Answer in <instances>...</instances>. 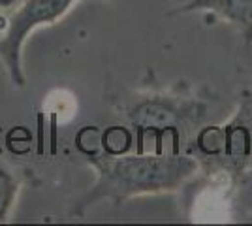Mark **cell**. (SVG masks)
<instances>
[{
  "label": "cell",
  "mask_w": 252,
  "mask_h": 226,
  "mask_svg": "<svg viewBox=\"0 0 252 226\" xmlns=\"http://www.w3.org/2000/svg\"><path fill=\"white\" fill-rule=\"evenodd\" d=\"M15 2H17V0H0V8H10Z\"/></svg>",
  "instance_id": "obj_7"
},
{
  "label": "cell",
  "mask_w": 252,
  "mask_h": 226,
  "mask_svg": "<svg viewBox=\"0 0 252 226\" xmlns=\"http://www.w3.org/2000/svg\"><path fill=\"white\" fill-rule=\"evenodd\" d=\"M96 170V183L77 200L74 215H83L89 207L111 200L123 204L145 194L173 193L198 170V162L189 155L168 153H136V155H89Z\"/></svg>",
  "instance_id": "obj_1"
},
{
  "label": "cell",
  "mask_w": 252,
  "mask_h": 226,
  "mask_svg": "<svg viewBox=\"0 0 252 226\" xmlns=\"http://www.w3.org/2000/svg\"><path fill=\"white\" fill-rule=\"evenodd\" d=\"M17 194H19V181L15 173L6 164L0 162V225L10 219L17 202Z\"/></svg>",
  "instance_id": "obj_5"
},
{
  "label": "cell",
  "mask_w": 252,
  "mask_h": 226,
  "mask_svg": "<svg viewBox=\"0 0 252 226\" xmlns=\"http://www.w3.org/2000/svg\"><path fill=\"white\" fill-rule=\"evenodd\" d=\"M194 111H200L198 102L175 100L169 97H149L130 109L128 117L132 127L139 132L141 140L149 132L157 136L175 132L179 123L194 117Z\"/></svg>",
  "instance_id": "obj_3"
},
{
  "label": "cell",
  "mask_w": 252,
  "mask_h": 226,
  "mask_svg": "<svg viewBox=\"0 0 252 226\" xmlns=\"http://www.w3.org/2000/svg\"><path fill=\"white\" fill-rule=\"evenodd\" d=\"M102 151L105 155L111 157H119V155H126L132 143H134V136L132 132L125 127H109L102 134Z\"/></svg>",
  "instance_id": "obj_6"
},
{
  "label": "cell",
  "mask_w": 252,
  "mask_h": 226,
  "mask_svg": "<svg viewBox=\"0 0 252 226\" xmlns=\"http://www.w3.org/2000/svg\"><path fill=\"white\" fill-rule=\"evenodd\" d=\"M2 147H4V136H2V130H0V153H2Z\"/></svg>",
  "instance_id": "obj_8"
},
{
  "label": "cell",
  "mask_w": 252,
  "mask_h": 226,
  "mask_svg": "<svg viewBox=\"0 0 252 226\" xmlns=\"http://www.w3.org/2000/svg\"><path fill=\"white\" fill-rule=\"evenodd\" d=\"M209 11L217 17L237 25L247 42L252 40V0H181V6L169 13Z\"/></svg>",
  "instance_id": "obj_4"
},
{
  "label": "cell",
  "mask_w": 252,
  "mask_h": 226,
  "mask_svg": "<svg viewBox=\"0 0 252 226\" xmlns=\"http://www.w3.org/2000/svg\"><path fill=\"white\" fill-rule=\"evenodd\" d=\"M75 2L79 0H23L11 11L6 32L0 36V61L15 87L23 89L27 83L23 72V47L27 38L40 27L61 21Z\"/></svg>",
  "instance_id": "obj_2"
},
{
  "label": "cell",
  "mask_w": 252,
  "mask_h": 226,
  "mask_svg": "<svg viewBox=\"0 0 252 226\" xmlns=\"http://www.w3.org/2000/svg\"><path fill=\"white\" fill-rule=\"evenodd\" d=\"M245 223H252V213H251V215L245 217Z\"/></svg>",
  "instance_id": "obj_9"
}]
</instances>
